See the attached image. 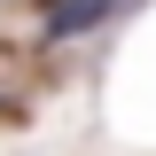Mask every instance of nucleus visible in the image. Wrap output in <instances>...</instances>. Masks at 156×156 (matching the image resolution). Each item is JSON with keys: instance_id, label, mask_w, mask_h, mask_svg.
<instances>
[{"instance_id": "obj_1", "label": "nucleus", "mask_w": 156, "mask_h": 156, "mask_svg": "<svg viewBox=\"0 0 156 156\" xmlns=\"http://www.w3.org/2000/svg\"><path fill=\"white\" fill-rule=\"evenodd\" d=\"M101 8H109V0H55V8H47V31L70 39V31H86V23H101Z\"/></svg>"}]
</instances>
